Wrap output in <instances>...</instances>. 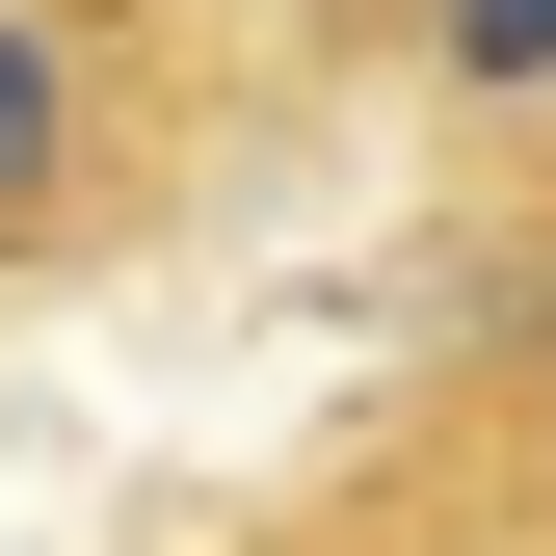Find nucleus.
I'll return each mask as SVG.
<instances>
[{
    "label": "nucleus",
    "instance_id": "nucleus-3",
    "mask_svg": "<svg viewBox=\"0 0 556 556\" xmlns=\"http://www.w3.org/2000/svg\"><path fill=\"white\" fill-rule=\"evenodd\" d=\"M344 53H371L477 186H556V0H344Z\"/></svg>",
    "mask_w": 556,
    "mask_h": 556
},
{
    "label": "nucleus",
    "instance_id": "nucleus-1",
    "mask_svg": "<svg viewBox=\"0 0 556 556\" xmlns=\"http://www.w3.org/2000/svg\"><path fill=\"white\" fill-rule=\"evenodd\" d=\"M213 160H239L213 0H0V318L160 265L213 213Z\"/></svg>",
    "mask_w": 556,
    "mask_h": 556
},
{
    "label": "nucleus",
    "instance_id": "nucleus-2",
    "mask_svg": "<svg viewBox=\"0 0 556 556\" xmlns=\"http://www.w3.org/2000/svg\"><path fill=\"white\" fill-rule=\"evenodd\" d=\"M239 556H556V397L477 371V344H425V397H371Z\"/></svg>",
    "mask_w": 556,
    "mask_h": 556
}]
</instances>
